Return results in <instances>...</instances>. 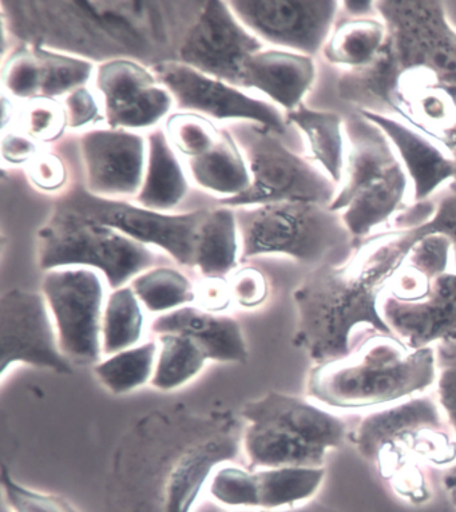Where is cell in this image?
Listing matches in <instances>:
<instances>
[{
    "instance_id": "cell-46",
    "label": "cell",
    "mask_w": 456,
    "mask_h": 512,
    "mask_svg": "<svg viewBox=\"0 0 456 512\" xmlns=\"http://www.w3.org/2000/svg\"><path fill=\"white\" fill-rule=\"evenodd\" d=\"M438 365L456 363V336L435 345Z\"/></svg>"
},
{
    "instance_id": "cell-17",
    "label": "cell",
    "mask_w": 456,
    "mask_h": 512,
    "mask_svg": "<svg viewBox=\"0 0 456 512\" xmlns=\"http://www.w3.org/2000/svg\"><path fill=\"white\" fill-rule=\"evenodd\" d=\"M233 13L261 42L315 58L335 27L340 2L233 0Z\"/></svg>"
},
{
    "instance_id": "cell-29",
    "label": "cell",
    "mask_w": 456,
    "mask_h": 512,
    "mask_svg": "<svg viewBox=\"0 0 456 512\" xmlns=\"http://www.w3.org/2000/svg\"><path fill=\"white\" fill-rule=\"evenodd\" d=\"M241 261L236 210L228 206L209 209L198 233L194 269L204 279H225Z\"/></svg>"
},
{
    "instance_id": "cell-35",
    "label": "cell",
    "mask_w": 456,
    "mask_h": 512,
    "mask_svg": "<svg viewBox=\"0 0 456 512\" xmlns=\"http://www.w3.org/2000/svg\"><path fill=\"white\" fill-rule=\"evenodd\" d=\"M165 132L173 149L186 160L205 156L221 137V130L210 119L193 113L170 115Z\"/></svg>"
},
{
    "instance_id": "cell-25",
    "label": "cell",
    "mask_w": 456,
    "mask_h": 512,
    "mask_svg": "<svg viewBox=\"0 0 456 512\" xmlns=\"http://www.w3.org/2000/svg\"><path fill=\"white\" fill-rule=\"evenodd\" d=\"M285 115L303 133L317 168L339 185L347 164L346 117L336 111L311 109L305 103Z\"/></svg>"
},
{
    "instance_id": "cell-13",
    "label": "cell",
    "mask_w": 456,
    "mask_h": 512,
    "mask_svg": "<svg viewBox=\"0 0 456 512\" xmlns=\"http://www.w3.org/2000/svg\"><path fill=\"white\" fill-rule=\"evenodd\" d=\"M59 202L149 248L164 250L180 267L194 269L198 233L209 209L178 214L157 212L134 202L95 197L86 188L73 190Z\"/></svg>"
},
{
    "instance_id": "cell-18",
    "label": "cell",
    "mask_w": 456,
    "mask_h": 512,
    "mask_svg": "<svg viewBox=\"0 0 456 512\" xmlns=\"http://www.w3.org/2000/svg\"><path fill=\"white\" fill-rule=\"evenodd\" d=\"M94 78L105 122L111 129H150L176 106L172 94L153 70L140 62L116 59L102 63L97 65Z\"/></svg>"
},
{
    "instance_id": "cell-24",
    "label": "cell",
    "mask_w": 456,
    "mask_h": 512,
    "mask_svg": "<svg viewBox=\"0 0 456 512\" xmlns=\"http://www.w3.org/2000/svg\"><path fill=\"white\" fill-rule=\"evenodd\" d=\"M146 140L148 160L144 184L134 198V204L157 212L170 213L185 200L189 192L188 178L165 130H152Z\"/></svg>"
},
{
    "instance_id": "cell-31",
    "label": "cell",
    "mask_w": 456,
    "mask_h": 512,
    "mask_svg": "<svg viewBox=\"0 0 456 512\" xmlns=\"http://www.w3.org/2000/svg\"><path fill=\"white\" fill-rule=\"evenodd\" d=\"M158 355L152 386L176 391L196 379L208 364V356L188 336L162 333L157 336Z\"/></svg>"
},
{
    "instance_id": "cell-12",
    "label": "cell",
    "mask_w": 456,
    "mask_h": 512,
    "mask_svg": "<svg viewBox=\"0 0 456 512\" xmlns=\"http://www.w3.org/2000/svg\"><path fill=\"white\" fill-rule=\"evenodd\" d=\"M41 293L67 359L78 365L99 363L107 300L101 273L87 268L54 269L45 272Z\"/></svg>"
},
{
    "instance_id": "cell-10",
    "label": "cell",
    "mask_w": 456,
    "mask_h": 512,
    "mask_svg": "<svg viewBox=\"0 0 456 512\" xmlns=\"http://www.w3.org/2000/svg\"><path fill=\"white\" fill-rule=\"evenodd\" d=\"M247 157L252 185L247 192L220 206L249 208L279 202H313L331 206L337 185L313 162L292 152L280 134L263 126L241 127L236 137Z\"/></svg>"
},
{
    "instance_id": "cell-36",
    "label": "cell",
    "mask_w": 456,
    "mask_h": 512,
    "mask_svg": "<svg viewBox=\"0 0 456 512\" xmlns=\"http://www.w3.org/2000/svg\"><path fill=\"white\" fill-rule=\"evenodd\" d=\"M0 480L10 512H81L61 495L23 486L14 479L6 467H3Z\"/></svg>"
},
{
    "instance_id": "cell-27",
    "label": "cell",
    "mask_w": 456,
    "mask_h": 512,
    "mask_svg": "<svg viewBox=\"0 0 456 512\" xmlns=\"http://www.w3.org/2000/svg\"><path fill=\"white\" fill-rule=\"evenodd\" d=\"M387 26L379 17L337 18L331 35L321 50L329 65L346 71L366 69L386 45Z\"/></svg>"
},
{
    "instance_id": "cell-11",
    "label": "cell",
    "mask_w": 456,
    "mask_h": 512,
    "mask_svg": "<svg viewBox=\"0 0 456 512\" xmlns=\"http://www.w3.org/2000/svg\"><path fill=\"white\" fill-rule=\"evenodd\" d=\"M350 435L360 456L370 463H376L380 452L390 448L438 466L456 460L454 432L432 396H414L363 416Z\"/></svg>"
},
{
    "instance_id": "cell-33",
    "label": "cell",
    "mask_w": 456,
    "mask_h": 512,
    "mask_svg": "<svg viewBox=\"0 0 456 512\" xmlns=\"http://www.w3.org/2000/svg\"><path fill=\"white\" fill-rule=\"evenodd\" d=\"M145 311L165 315L196 303V287L180 269L157 265L130 283Z\"/></svg>"
},
{
    "instance_id": "cell-40",
    "label": "cell",
    "mask_w": 456,
    "mask_h": 512,
    "mask_svg": "<svg viewBox=\"0 0 456 512\" xmlns=\"http://www.w3.org/2000/svg\"><path fill=\"white\" fill-rule=\"evenodd\" d=\"M67 118V129L78 130L105 121L101 98L89 87H81L63 98Z\"/></svg>"
},
{
    "instance_id": "cell-2",
    "label": "cell",
    "mask_w": 456,
    "mask_h": 512,
    "mask_svg": "<svg viewBox=\"0 0 456 512\" xmlns=\"http://www.w3.org/2000/svg\"><path fill=\"white\" fill-rule=\"evenodd\" d=\"M206 2H2V27L23 45L91 63L156 67L178 51Z\"/></svg>"
},
{
    "instance_id": "cell-45",
    "label": "cell",
    "mask_w": 456,
    "mask_h": 512,
    "mask_svg": "<svg viewBox=\"0 0 456 512\" xmlns=\"http://www.w3.org/2000/svg\"><path fill=\"white\" fill-rule=\"evenodd\" d=\"M341 11L346 13L348 18H368L376 17V2L374 0H348L340 2Z\"/></svg>"
},
{
    "instance_id": "cell-1",
    "label": "cell",
    "mask_w": 456,
    "mask_h": 512,
    "mask_svg": "<svg viewBox=\"0 0 456 512\" xmlns=\"http://www.w3.org/2000/svg\"><path fill=\"white\" fill-rule=\"evenodd\" d=\"M386 45L366 69L344 71L339 97L359 111L406 123L456 164V30L444 2L380 0ZM456 194V178L448 185Z\"/></svg>"
},
{
    "instance_id": "cell-23",
    "label": "cell",
    "mask_w": 456,
    "mask_h": 512,
    "mask_svg": "<svg viewBox=\"0 0 456 512\" xmlns=\"http://www.w3.org/2000/svg\"><path fill=\"white\" fill-rule=\"evenodd\" d=\"M154 335L178 333L188 336L216 363H247L249 351L243 328L235 317L186 305L157 316L152 323Z\"/></svg>"
},
{
    "instance_id": "cell-34",
    "label": "cell",
    "mask_w": 456,
    "mask_h": 512,
    "mask_svg": "<svg viewBox=\"0 0 456 512\" xmlns=\"http://www.w3.org/2000/svg\"><path fill=\"white\" fill-rule=\"evenodd\" d=\"M39 62L41 99L65 98L81 87L89 85L97 66L85 59L34 46Z\"/></svg>"
},
{
    "instance_id": "cell-26",
    "label": "cell",
    "mask_w": 456,
    "mask_h": 512,
    "mask_svg": "<svg viewBox=\"0 0 456 512\" xmlns=\"http://www.w3.org/2000/svg\"><path fill=\"white\" fill-rule=\"evenodd\" d=\"M186 165L194 184L220 200L240 196L252 185L247 157L228 130H221L220 140L208 154L192 158Z\"/></svg>"
},
{
    "instance_id": "cell-20",
    "label": "cell",
    "mask_w": 456,
    "mask_h": 512,
    "mask_svg": "<svg viewBox=\"0 0 456 512\" xmlns=\"http://www.w3.org/2000/svg\"><path fill=\"white\" fill-rule=\"evenodd\" d=\"M379 308L388 328L408 347H435L456 336V272L436 276L430 291L416 301L383 293Z\"/></svg>"
},
{
    "instance_id": "cell-32",
    "label": "cell",
    "mask_w": 456,
    "mask_h": 512,
    "mask_svg": "<svg viewBox=\"0 0 456 512\" xmlns=\"http://www.w3.org/2000/svg\"><path fill=\"white\" fill-rule=\"evenodd\" d=\"M144 311L130 285L110 292L102 317L103 355H114L141 344L145 332Z\"/></svg>"
},
{
    "instance_id": "cell-8",
    "label": "cell",
    "mask_w": 456,
    "mask_h": 512,
    "mask_svg": "<svg viewBox=\"0 0 456 512\" xmlns=\"http://www.w3.org/2000/svg\"><path fill=\"white\" fill-rule=\"evenodd\" d=\"M235 210L241 263L277 254L315 268L333 263L336 253L347 261L356 250L340 214L327 205L279 202Z\"/></svg>"
},
{
    "instance_id": "cell-48",
    "label": "cell",
    "mask_w": 456,
    "mask_h": 512,
    "mask_svg": "<svg viewBox=\"0 0 456 512\" xmlns=\"http://www.w3.org/2000/svg\"><path fill=\"white\" fill-rule=\"evenodd\" d=\"M275 512H337L333 508L323 506V504H308V506H299L289 508V510L275 511Z\"/></svg>"
},
{
    "instance_id": "cell-16",
    "label": "cell",
    "mask_w": 456,
    "mask_h": 512,
    "mask_svg": "<svg viewBox=\"0 0 456 512\" xmlns=\"http://www.w3.org/2000/svg\"><path fill=\"white\" fill-rule=\"evenodd\" d=\"M264 49L233 13L228 2H206L197 21L190 27L178 51V62L240 87L245 63Z\"/></svg>"
},
{
    "instance_id": "cell-9",
    "label": "cell",
    "mask_w": 456,
    "mask_h": 512,
    "mask_svg": "<svg viewBox=\"0 0 456 512\" xmlns=\"http://www.w3.org/2000/svg\"><path fill=\"white\" fill-rule=\"evenodd\" d=\"M37 261L43 272L87 268L101 273L111 291L130 285L157 267L152 248L91 220L58 202L37 233Z\"/></svg>"
},
{
    "instance_id": "cell-4",
    "label": "cell",
    "mask_w": 456,
    "mask_h": 512,
    "mask_svg": "<svg viewBox=\"0 0 456 512\" xmlns=\"http://www.w3.org/2000/svg\"><path fill=\"white\" fill-rule=\"evenodd\" d=\"M168 439L148 448L156 459H129L118 454L107 483L109 512H193L198 496L221 464L241 450L243 423L235 416L208 418L165 415Z\"/></svg>"
},
{
    "instance_id": "cell-21",
    "label": "cell",
    "mask_w": 456,
    "mask_h": 512,
    "mask_svg": "<svg viewBox=\"0 0 456 512\" xmlns=\"http://www.w3.org/2000/svg\"><path fill=\"white\" fill-rule=\"evenodd\" d=\"M359 113L374 122L391 142L411 182L412 202L432 200L444 185L455 180V161L430 138L398 119L368 111Z\"/></svg>"
},
{
    "instance_id": "cell-38",
    "label": "cell",
    "mask_w": 456,
    "mask_h": 512,
    "mask_svg": "<svg viewBox=\"0 0 456 512\" xmlns=\"http://www.w3.org/2000/svg\"><path fill=\"white\" fill-rule=\"evenodd\" d=\"M228 284L232 301L245 311L260 308L271 293L267 276L255 267L237 269L232 273Z\"/></svg>"
},
{
    "instance_id": "cell-30",
    "label": "cell",
    "mask_w": 456,
    "mask_h": 512,
    "mask_svg": "<svg viewBox=\"0 0 456 512\" xmlns=\"http://www.w3.org/2000/svg\"><path fill=\"white\" fill-rule=\"evenodd\" d=\"M157 355V340L145 341L99 361L94 365V373L111 394H130L152 384Z\"/></svg>"
},
{
    "instance_id": "cell-28",
    "label": "cell",
    "mask_w": 456,
    "mask_h": 512,
    "mask_svg": "<svg viewBox=\"0 0 456 512\" xmlns=\"http://www.w3.org/2000/svg\"><path fill=\"white\" fill-rule=\"evenodd\" d=\"M325 474L324 468L252 470V511H283L301 506L317 494Z\"/></svg>"
},
{
    "instance_id": "cell-47",
    "label": "cell",
    "mask_w": 456,
    "mask_h": 512,
    "mask_svg": "<svg viewBox=\"0 0 456 512\" xmlns=\"http://www.w3.org/2000/svg\"><path fill=\"white\" fill-rule=\"evenodd\" d=\"M443 484L450 494L452 502L456 504V463L448 468L446 475L443 476Z\"/></svg>"
},
{
    "instance_id": "cell-43",
    "label": "cell",
    "mask_w": 456,
    "mask_h": 512,
    "mask_svg": "<svg viewBox=\"0 0 456 512\" xmlns=\"http://www.w3.org/2000/svg\"><path fill=\"white\" fill-rule=\"evenodd\" d=\"M41 152L38 142L21 130H10L9 133H3V160L9 162L10 165H27Z\"/></svg>"
},
{
    "instance_id": "cell-3",
    "label": "cell",
    "mask_w": 456,
    "mask_h": 512,
    "mask_svg": "<svg viewBox=\"0 0 456 512\" xmlns=\"http://www.w3.org/2000/svg\"><path fill=\"white\" fill-rule=\"evenodd\" d=\"M418 241L411 230L378 232L344 263L313 268L293 289V345L323 364L350 356L367 337L394 335L380 315V299Z\"/></svg>"
},
{
    "instance_id": "cell-19",
    "label": "cell",
    "mask_w": 456,
    "mask_h": 512,
    "mask_svg": "<svg viewBox=\"0 0 456 512\" xmlns=\"http://www.w3.org/2000/svg\"><path fill=\"white\" fill-rule=\"evenodd\" d=\"M85 188L95 197L128 201L144 184L148 140L129 130L91 129L79 138Z\"/></svg>"
},
{
    "instance_id": "cell-22",
    "label": "cell",
    "mask_w": 456,
    "mask_h": 512,
    "mask_svg": "<svg viewBox=\"0 0 456 512\" xmlns=\"http://www.w3.org/2000/svg\"><path fill=\"white\" fill-rule=\"evenodd\" d=\"M317 78L315 58L280 49H263L245 63L241 89L265 95L287 113L304 103Z\"/></svg>"
},
{
    "instance_id": "cell-49",
    "label": "cell",
    "mask_w": 456,
    "mask_h": 512,
    "mask_svg": "<svg viewBox=\"0 0 456 512\" xmlns=\"http://www.w3.org/2000/svg\"><path fill=\"white\" fill-rule=\"evenodd\" d=\"M231 512H272V511H231ZM275 512V511H273Z\"/></svg>"
},
{
    "instance_id": "cell-6",
    "label": "cell",
    "mask_w": 456,
    "mask_h": 512,
    "mask_svg": "<svg viewBox=\"0 0 456 512\" xmlns=\"http://www.w3.org/2000/svg\"><path fill=\"white\" fill-rule=\"evenodd\" d=\"M241 450L247 467L324 468L329 452L343 446L346 420L300 396L269 391L241 408Z\"/></svg>"
},
{
    "instance_id": "cell-7",
    "label": "cell",
    "mask_w": 456,
    "mask_h": 512,
    "mask_svg": "<svg viewBox=\"0 0 456 512\" xmlns=\"http://www.w3.org/2000/svg\"><path fill=\"white\" fill-rule=\"evenodd\" d=\"M346 134V170L329 208L358 248L407 208L411 182L386 134L359 111L347 115Z\"/></svg>"
},
{
    "instance_id": "cell-14",
    "label": "cell",
    "mask_w": 456,
    "mask_h": 512,
    "mask_svg": "<svg viewBox=\"0 0 456 512\" xmlns=\"http://www.w3.org/2000/svg\"><path fill=\"white\" fill-rule=\"evenodd\" d=\"M0 377L17 365L71 375L74 364L59 347L57 329L42 293L11 289L0 299Z\"/></svg>"
},
{
    "instance_id": "cell-44",
    "label": "cell",
    "mask_w": 456,
    "mask_h": 512,
    "mask_svg": "<svg viewBox=\"0 0 456 512\" xmlns=\"http://www.w3.org/2000/svg\"><path fill=\"white\" fill-rule=\"evenodd\" d=\"M232 303L226 279H204L201 287H196V303L198 308L213 313H221Z\"/></svg>"
},
{
    "instance_id": "cell-15",
    "label": "cell",
    "mask_w": 456,
    "mask_h": 512,
    "mask_svg": "<svg viewBox=\"0 0 456 512\" xmlns=\"http://www.w3.org/2000/svg\"><path fill=\"white\" fill-rule=\"evenodd\" d=\"M158 81L170 91L182 113L216 121H247L277 134L287 132V115L272 102L252 97L240 87L209 77L178 61L153 67Z\"/></svg>"
},
{
    "instance_id": "cell-42",
    "label": "cell",
    "mask_w": 456,
    "mask_h": 512,
    "mask_svg": "<svg viewBox=\"0 0 456 512\" xmlns=\"http://www.w3.org/2000/svg\"><path fill=\"white\" fill-rule=\"evenodd\" d=\"M436 400L456 438V363L438 365Z\"/></svg>"
},
{
    "instance_id": "cell-41",
    "label": "cell",
    "mask_w": 456,
    "mask_h": 512,
    "mask_svg": "<svg viewBox=\"0 0 456 512\" xmlns=\"http://www.w3.org/2000/svg\"><path fill=\"white\" fill-rule=\"evenodd\" d=\"M420 238L439 234L451 242L452 267L456 272V194L448 192L435 201V210L426 224L415 229H408Z\"/></svg>"
},
{
    "instance_id": "cell-39",
    "label": "cell",
    "mask_w": 456,
    "mask_h": 512,
    "mask_svg": "<svg viewBox=\"0 0 456 512\" xmlns=\"http://www.w3.org/2000/svg\"><path fill=\"white\" fill-rule=\"evenodd\" d=\"M27 178L34 188L45 193L59 192L69 182V170L62 158L51 152H41L26 165Z\"/></svg>"
},
{
    "instance_id": "cell-37",
    "label": "cell",
    "mask_w": 456,
    "mask_h": 512,
    "mask_svg": "<svg viewBox=\"0 0 456 512\" xmlns=\"http://www.w3.org/2000/svg\"><path fill=\"white\" fill-rule=\"evenodd\" d=\"M21 132L37 142H53L67 129L65 107L53 99L27 102L21 115Z\"/></svg>"
},
{
    "instance_id": "cell-5",
    "label": "cell",
    "mask_w": 456,
    "mask_h": 512,
    "mask_svg": "<svg viewBox=\"0 0 456 512\" xmlns=\"http://www.w3.org/2000/svg\"><path fill=\"white\" fill-rule=\"evenodd\" d=\"M435 347L412 349L394 335H372L344 359L315 364L309 400L337 410H363L424 394L438 379Z\"/></svg>"
}]
</instances>
